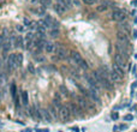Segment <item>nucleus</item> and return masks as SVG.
Listing matches in <instances>:
<instances>
[{"mask_svg":"<svg viewBox=\"0 0 137 132\" xmlns=\"http://www.w3.org/2000/svg\"><path fill=\"white\" fill-rule=\"evenodd\" d=\"M59 115L61 117V119L64 121H68V120H70L72 114H71V111L68 106H61V108L59 109Z\"/></svg>","mask_w":137,"mask_h":132,"instance_id":"4","label":"nucleus"},{"mask_svg":"<svg viewBox=\"0 0 137 132\" xmlns=\"http://www.w3.org/2000/svg\"><path fill=\"white\" fill-rule=\"evenodd\" d=\"M12 44V39H9V40H5V42L2 43V47H1V49H2V53H4V57L6 55V53L11 49V46Z\"/></svg>","mask_w":137,"mask_h":132,"instance_id":"10","label":"nucleus"},{"mask_svg":"<svg viewBox=\"0 0 137 132\" xmlns=\"http://www.w3.org/2000/svg\"><path fill=\"white\" fill-rule=\"evenodd\" d=\"M23 23H24L25 27H29V25L31 24V20H29L28 18H24V19H23Z\"/></svg>","mask_w":137,"mask_h":132,"instance_id":"35","label":"nucleus"},{"mask_svg":"<svg viewBox=\"0 0 137 132\" xmlns=\"http://www.w3.org/2000/svg\"><path fill=\"white\" fill-rule=\"evenodd\" d=\"M108 79H110L111 82H118V81L120 79V77H119L118 74L115 73L114 71H110V76H108Z\"/></svg>","mask_w":137,"mask_h":132,"instance_id":"21","label":"nucleus"},{"mask_svg":"<svg viewBox=\"0 0 137 132\" xmlns=\"http://www.w3.org/2000/svg\"><path fill=\"white\" fill-rule=\"evenodd\" d=\"M48 111H49V113H51V115L54 118V119H58L59 118V114H58V111H57V108H55L53 104H51L49 107H48Z\"/></svg>","mask_w":137,"mask_h":132,"instance_id":"18","label":"nucleus"},{"mask_svg":"<svg viewBox=\"0 0 137 132\" xmlns=\"http://www.w3.org/2000/svg\"><path fill=\"white\" fill-rule=\"evenodd\" d=\"M49 35H51V37H53V39L58 37V36H59V29H51Z\"/></svg>","mask_w":137,"mask_h":132,"instance_id":"27","label":"nucleus"},{"mask_svg":"<svg viewBox=\"0 0 137 132\" xmlns=\"http://www.w3.org/2000/svg\"><path fill=\"white\" fill-rule=\"evenodd\" d=\"M21 132H33V130H31L30 127H27V129H23Z\"/></svg>","mask_w":137,"mask_h":132,"instance_id":"38","label":"nucleus"},{"mask_svg":"<svg viewBox=\"0 0 137 132\" xmlns=\"http://www.w3.org/2000/svg\"><path fill=\"white\" fill-rule=\"evenodd\" d=\"M40 112H41L42 119H45V120H46V121H48V122H52L53 117L51 115V113H49V111H48V109H41Z\"/></svg>","mask_w":137,"mask_h":132,"instance_id":"11","label":"nucleus"},{"mask_svg":"<svg viewBox=\"0 0 137 132\" xmlns=\"http://www.w3.org/2000/svg\"><path fill=\"white\" fill-rule=\"evenodd\" d=\"M31 1H33V2H36V1H39V0H31Z\"/></svg>","mask_w":137,"mask_h":132,"instance_id":"45","label":"nucleus"},{"mask_svg":"<svg viewBox=\"0 0 137 132\" xmlns=\"http://www.w3.org/2000/svg\"><path fill=\"white\" fill-rule=\"evenodd\" d=\"M135 132H137V131H135Z\"/></svg>","mask_w":137,"mask_h":132,"instance_id":"47","label":"nucleus"},{"mask_svg":"<svg viewBox=\"0 0 137 132\" xmlns=\"http://www.w3.org/2000/svg\"><path fill=\"white\" fill-rule=\"evenodd\" d=\"M72 131H75V132H80V129L75 126V127H72Z\"/></svg>","mask_w":137,"mask_h":132,"instance_id":"41","label":"nucleus"},{"mask_svg":"<svg viewBox=\"0 0 137 132\" xmlns=\"http://www.w3.org/2000/svg\"><path fill=\"white\" fill-rule=\"evenodd\" d=\"M77 102L80 104V107L83 108V109H90V108H94L93 107V103L89 99L84 97V96H78L77 97Z\"/></svg>","mask_w":137,"mask_h":132,"instance_id":"3","label":"nucleus"},{"mask_svg":"<svg viewBox=\"0 0 137 132\" xmlns=\"http://www.w3.org/2000/svg\"><path fill=\"white\" fill-rule=\"evenodd\" d=\"M83 2L87 4V5H94L96 2V0H83Z\"/></svg>","mask_w":137,"mask_h":132,"instance_id":"33","label":"nucleus"},{"mask_svg":"<svg viewBox=\"0 0 137 132\" xmlns=\"http://www.w3.org/2000/svg\"><path fill=\"white\" fill-rule=\"evenodd\" d=\"M14 47H17V48H23V47H24L23 37H22L21 35H18V36L16 37V40H14Z\"/></svg>","mask_w":137,"mask_h":132,"instance_id":"16","label":"nucleus"},{"mask_svg":"<svg viewBox=\"0 0 137 132\" xmlns=\"http://www.w3.org/2000/svg\"><path fill=\"white\" fill-rule=\"evenodd\" d=\"M113 71L118 74L120 78H123L124 74H125V73H124L123 67H122V66H119V65H117V64H113Z\"/></svg>","mask_w":137,"mask_h":132,"instance_id":"14","label":"nucleus"},{"mask_svg":"<svg viewBox=\"0 0 137 132\" xmlns=\"http://www.w3.org/2000/svg\"><path fill=\"white\" fill-rule=\"evenodd\" d=\"M22 64H23V55L18 53V54H16V64L14 65H16V67H18Z\"/></svg>","mask_w":137,"mask_h":132,"instance_id":"24","label":"nucleus"},{"mask_svg":"<svg viewBox=\"0 0 137 132\" xmlns=\"http://www.w3.org/2000/svg\"><path fill=\"white\" fill-rule=\"evenodd\" d=\"M39 1H40V4L42 5V7H45V9L52 5V0H39Z\"/></svg>","mask_w":137,"mask_h":132,"instance_id":"26","label":"nucleus"},{"mask_svg":"<svg viewBox=\"0 0 137 132\" xmlns=\"http://www.w3.org/2000/svg\"><path fill=\"white\" fill-rule=\"evenodd\" d=\"M136 112H137V107H136Z\"/></svg>","mask_w":137,"mask_h":132,"instance_id":"46","label":"nucleus"},{"mask_svg":"<svg viewBox=\"0 0 137 132\" xmlns=\"http://www.w3.org/2000/svg\"><path fill=\"white\" fill-rule=\"evenodd\" d=\"M131 67H132V65H131V62H129V65H127V70L130 71V70H131Z\"/></svg>","mask_w":137,"mask_h":132,"instance_id":"42","label":"nucleus"},{"mask_svg":"<svg viewBox=\"0 0 137 132\" xmlns=\"http://www.w3.org/2000/svg\"><path fill=\"white\" fill-rule=\"evenodd\" d=\"M1 67H2V60L0 59V70H1Z\"/></svg>","mask_w":137,"mask_h":132,"instance_id":"43","label":"nucleus"},{"mask_svg":"<svg viewBox=\"0 0 137 132\" xmlns=\"http://www.w3.org/2000/svg\"><path fill=\"white\" fill-rule=\"evenodd\" d=\"M136 88H137V81L132 83V85H131V90H132V91H135V89Z\"/></svg>","mask_w":137,"mask_h":132,"instance_id":"37","label":"nucleus"},{"mask_svg":"<svg viewBox=\"0 0 137 132\" xmlns=\"http://www.w3.org/2000/svg\"><path fill=\"white\" fill-rule=\"evenodd\" d=\"M11 95H12V97H13L16 104H17V106H19V102H18L19 100H18V99H17V96H16V85H14V84L11 85Z\"/></svg>","mask_w":137,"mask_h":132,"instance_id":"23","label":"nucleus"},{"mask_svg":"<svg viewBox=\"0 0 137 132\" xmlns=\"http://www.w3.org/2000/svg\"><path fill=\"white\" fill-rule=\"evenodd\" d=\"M87 82H88V84H89V87H90L89 89L94 90V91H96V92L100 90V84L94 79V77H89V76H87Z\"/></svg>","mask_w":137,"mask_h":132,"instance_id":"6","label":"nucleus"},{"mask_svg":"<svg viewBox=\"0 0 137 132\" xmlns=\"http://www.w3.org/2000/svg\"><path fill=\"white\" fill-rule=\"evenodd\" d=\"M111 17H112L113 20H115V22H118V23L124 22V19H125V15H124V12L122 10H114V11L112 12Z\"/></svg>","mask_w":137,"mask_h":132,"instance_id":"5","label":"nucleus"},{"mask_svg":"<svg viewBox=\"0 0 137 132\" xmlns=\"http://www.w3.org/2000/svg\"><path fill=\"white\" fill-rule=\"evenodd\" d=\"M114 64L124 67L126 65V58H124L123 55H120L119 53H117V54H114Z\"/></svg>","mask_w":137,"mask_h":132,"instance_id":"8","label":"nucleus"},{"mask_svg":"<svg viewBox=\"0 0 137 132\" xmlns=\"http://www.w3.org/2000/svg\"><path fill=\"white\" fill-rule=\"evenodd\" d=\"M115 49L118 51V53L120 55H123L124 58H127L130 55L129 54V52H130V44H124V43L118 42V43L115 44Z\"/></svg>","mask_w":137,"mask_h":132,"instance_id":"2","label":"nucleus"},{"mask_svg":"<svg viewBox=\"0 0 137 132\" xmlns=\"http://www.w3.org/2000/svg\"><path fill=\"white\" fill-rule=\"evenodd\" d=\"M45 49H46V52L47 53H53L54 52V49H55V46L54 43H51V42H47V43L45 44Z\"/></svg>","mask_w":137,"mask_h":132,"instance_id":"20","label":"nucleus"},{"mask_svg":"<svg viewBox=\"0 0 137 132\" xmlns=\"http://www.w3.org/2000/svg\"><path fill=\"white\" fill-rule=\"evenodd\" d=\"M68 108H70V111H71V114H75V115H80L81 112H82L81 107H78L76 103H71Z\"/></svg>","mask_w":137,"mask_h":132,"instance_id":"12","label":"nucleus"},{"mask_svg":"<svg viewBox=\"0 0 137 132\" xmlns=\"http://www.w3.org/2000/svg\"><path fill=\"white\" fill-rule=\"evenodd\" d=\"M93 77H94V79H95L96 82L100 84V87L107 89V90L112 89V82H111L108 78L103 77L99 71H94V72H93Z\"/></svg>","mask_w":137,"mask_h":132,"instance_id":"1","label":"nucleus"},{"mask_svg":"<svg viewBox=\"0 0 137 132\" xmlns=\"http://www.w3.org/2000/svg\"><path fill=\"white\" fill-rule=\"evenodd\" d=\"M53 9H54V11L58 13V15H63L65 11H66V9L61 5V4H59V2H57L54 4V6H53Z\"/></svg>","mask_w":137,"mask_h":132,"instance_id":"13","label":"nucleus"},{"mask_svg":"<svg viewBox=\"0 0 137 132\" xmlns=\"http://www.w3.org/2000/svg\"><path fill=\"white\" fill-rule=\"evenodd\" d=\"M35 61H36V62H45V61H46V59H45V57H42V55H39V54H37V55L35 57Z\"/></svg>","mask_w":137,"mask_h":132,"instance_id":"29","label":"nucleus"},{"mask_svg":"<svg viewBox=\"0 0 137 132\" xmlns=\"http://www.w3.org/2000/svg\"><path fill=\"white\" fill-rule=\"evenodd\" d=\"M28 71H29L31 74L35 73V67H34V65H33V64H29V65H28Z\"/></svg>","mask_w":137,"mask_h":132,"instance_id":"30","label":"nucleus"},{"mask_svg":"<svg viewBox=\"0 0 137 132\" xmlns=\"http://www.w3.org/2000/svg\"><path fill=\"white\" fill-rule=\"evenodd\" d=\"M111 118H112L113 120H118V119H119V113L113 112V113H112V115H111Z\"/></svg>","mask_w":137,"mask_h":132,"instance_id":"32","label":"nucleus"},{"mask_svg":"<svg viewBox=\"0 0 137 132\" xmlns=\"http://www.w3.org/2000/svg\"><path fill=\"white\" fill-rule=\"evenodd\" d=\"M117 40L118 42L124 44H130V41H129V36L126 35V32H123V31H119L117 34Z\"/></svg>","mask_w":137,"mask_h":132,"instance_id":"7","label":"nucleus"},{"mask_svg":"<svg viewBox=\"0 0 137 132\" xmlns=\"http://www.w3.org/2000/svg\"><path fill=\"white\" fill-rule=\"evenodd\" d=\"M132 34H134V35H132V36H134V39H137V30H134V31H132Z\"/></svg>","mask_w":137,"mask_h":132,"instance_id":"40","label":"nucleus"},{"mask_svg":"<svg viewBox=\"0 0 137 132\" xmlns=\"http://www.w3.org/2000/svg\"><path fill=\"white\" fill-rule=\"evenodd\" d=\"M118 27H119V29H120V31H123V32H129V31L131 30V28H130V25H129L127 23H125V22H120Z\"/></svg>","mask_w":137,"mask_h":132,"instance_id":"15","label":"nucleus"},{"mask_svg":"<svg viewBox=\"0 0 137 132\" xmlns=\"http://www.w3.org/2000/svg\"><path fill=\"white\" fill-rule=\"evenodd\" d=\"M127 126L126 125H124V124H122V125H119V130H125Z\"/></svg>","mask_w":137,"mask_h":132,"instance_id":"39","label":"nucleus"},{"mask_svg":"<svg viewBox=\"0 0 137 132\" xmlns=\"http://www.w3.org/2000/svg\"><path fill=\"white\" fill-rule=\"evenodd\" d=\"M124 120H125V121H132V120H134V117H132L131 114H126V115L124 117Z\"/></svg>","mask_w":137,"mask_h":132,"instance_id":"31","label":"nucleus"},{"mask_svg":"<svg viewBox=\"0 0 137 132\" xmlns=\"http://www.w3.org/2000/svg\"><path fill=\"white\" fill-rule=\"evenodd\" d=\"M58 2H59V4H61L66 10H68V7L72 5V1H71V0H58Z\"/></svg>","mask_w":137,"mask_h":132,"instance_id":"25","label":"nucleus"},{"mask_svg":"<svg viewBox=\"0 0 137 132\" xmlns=\"http://www.w3.org/2000/svg\"><path fill=\"white\" fill-rule=\"evenodd\" d=\"M55 53H57V57L59 59H64L66 58V49H65V47H63V46H58V47H55Z\"/></svg>","mask_w":137,"mask_h":132,"instance_id":"9","label":"nucleus"},{"mask_svg":"<svg viewBox=\"0 0 137 132\" xmlns=\"http://www.w3.org/2000/svg\"><path fill=\"white\" fill-rule=\"evenodd\" d=\"M21 97H22V102H23V104H24V106H28V103H29V96H28L27 91H22Z\"/></svg>","mask_w":137,"mask_h":132,"instance_id":"22","label":"nucleus"},{"mask_svg":"<svg viewBox=\"0 0 137 132\" xmlns=\"http://www.w3.org/2000/svg\"><path fill=\"white\" fill-rule=\"evenodd\" d=\"M78 65L81 66V69H83V70H88V69H89V66H88L87 61H85V60H83V59L80 61V62H78Z\"/></svg>","mask_w":137,"mask_h":132,"instance_id":"28","label":"nucleus"},{"mask_svg":"<svg viewBox=\"0 0 137 132\" xmlns=\"http://www.w3.org/2000/svg\"><path fill=\"white\" fill-rule=\"evenodd\" d=\"M60 90L63 91V94H64V95H68V89L65 88L64 85H61V87H60Z\"/></svg>","mask_w":137,"mask_h":132,"instance_id":"36","label":"nucleus"},{"mask_svg":"<svg viewBox=\"0 0 137 132\" xmlns=\"http://www.w3.org/2000/svg\"><path fill=\"white\" fill-rule=\"evenodd\" d=\"M71 60H72L73 62L78 64V62L82 60V57H81L80 53H77V52H72V53H71Z\"/></svg>","mask_w":137,"mask_h":132,"instance_id":"17","label":"nucleus"},{"mask_svg":"<svg viewBox=\"0 0 137 132\" xmlns=\"http://www.w3.org/2000/svg\"><path fill=\"white\" fill-rule=\"evenodd\" d=\"M108 6H110V2H108V1H102V4L97 6V11L103 12V11H106V10L108 9Z\"/></svg>","mask_w":137,"mask_h":132,"instance_id":"19","label":"nucleus"},{"mask_svg":"<svg viewBox=\"0 0 137 132\" xmlns=\"http://www.w3.org/2000/svg\"><path fill=\"white\" fill-rule=\"evenodd\" d=\"M36 132H43V131H42V130H40V129H39V130H36Z\"/></svg>","mask_w":137,"mask_h":132,"instance_id":"44","label":"nucleus"},{"mask_svg":"<svg viewBox=\"0 0 137 132\" xmlns=\"http://www.w3.org/2000/svg\"><path fill=\"white\" fill-rule=\"evenodd\" d=\"M16 29L18 30L19 32H24V31H25V28H24L23 25H17V27H16Z\"/></svg>","mask_w":137,"mask_h":132,"instance_id":"34","label":"nucleus"}]
</instances>
